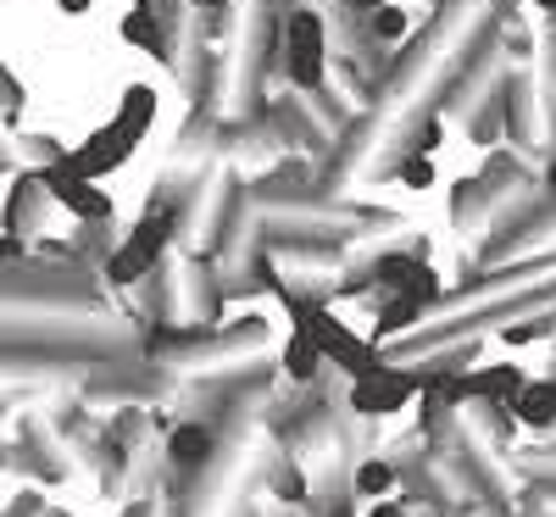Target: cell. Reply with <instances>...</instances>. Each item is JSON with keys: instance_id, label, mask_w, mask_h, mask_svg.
<instances>
[{"instance_id": "6da1fadb", "label": "cell", "mask_w": 556, "mask_h": 517, "mask_svg": "<svg viewBox=\"0 0 556 517\" xmlns=\"http://www.w3.org/2000/svg\"><path fill=\"white\" fill-rule=\"evenodd\" d=\"M273 62L290 78V89L317 96L323 78H329V28H323V12H306L301 0H290L273 28Z\"/></svg>"}, {"instance_id": "7a4b0ae2", "label": "cell", "mask_w": 556, "mask_h": 517, "mask_svg": "<svg viewBox=\"0 0 556 517\" xmlns=\"http://www.w3.org/2000/svg\"><path fill=\"white\" fill-rule=\"evenodd\" d=\"M290 317H295V328L317 345V356L323 362H334L340 373H351V379H362V373H374L384 356H379V345L374 340H362V335H351V328L323 306V301H290Z\"/></svg>"}, {"instance_id": "3957f363", "label": "cell", "mask_w": 556, "mask_h": 517, "mask_svg": "<svg viewBox=\"0 0 556 517\" xmlns=\"http://www.w3.org/2000/svg\"><path fill=\"white\" fill-rule=\"evenodd\" d=\"M417 390H424V367H390V362H379L374 373L351 379V412H362V417H395V412H406V401Z\"/></svg>"}, {"instance_id": "277c9868", "label": "cell", "mask_w": 556, "mask_h": 517, "mask_svg": "<svg viewBox=\"0 0 556 517\" xmlns=\"http://www.w3.org/2000/svg\"><path fill=\"white\" fill-rule=\"evenodd\" d=\"M167 234H173V212H146V223H139L128 240L106 256V278L112 285H134V278H146L156 267V256L167 251Z\"/></svg>"}, {"instance_id": "5b68a950", "label": "cell", "mask_w": 556, "mask_h": 517, "mask_svg": "<svg viewBox=\"0 0 556 517\" xmlns=\"http://www.w3.org/2000/svg\"><path fill=\"white\" fill-rule=\"evenodd\" d=\"M518 390H523V367H513V362L479 367V373H445V395H451V406H456V401H484V406L513 412Z\"/></svg>"}, {"instance_id": "8992f818", "label": "cell", "mask_w": 556, "mask_h": 517, "mask_svg": "<svg viewBox=\"0 0 556 517\" xmlns=\"http://www.w3.org/2000/svg\"><path fill=\"white\" fill-rule=\"evenodd\" d=\"M34 184H45V190H51V201H56V206H67V212H73V217H84V223H106V217H112V196H106V190H96V178L67 173L62 162L39 167V173H34Z\"/></svg>"}, {"instance_id": "52a82bcc", "label": "cell", "mask_w": 556, "mask_h": 517, "mask_svg": "<svg viewBox=\"0 0 556 517\" xmlns=\"http://www.w3.org/2000/svg\"><path fill=\"white\" fill-rule=\"evenodd\" d=\"M134 156V146H128V139L106 123V128H96V134H89L84 139V146L78 151H67V156H56L67 173H78V178H101V173H112V167H123Z\"/></svg>"}, {"instance_id": "ba28073f", "label": "cell", "mask_w": 556, "mask_h": 517, "mask_svg": "<svg viewBox=\"0 0 556 517\" xmlns=\"http://www.w3.org/2000/svg\"><path fill=\"white\" fill-rule=\"evenodd\" d=\"M123 39L139 45V51H151V56H162V62H178V39H173V34L162 28V17L146 12V7H134V12L123 17Z\"/></svg>"}, {"instance_id": "9c48e42d", "label": "cell", "mask_w": 556, "mask_h": 517, "mask_svg": "<svg viewBox=\"0 0 556 517\" xmlns=\"http://www.w3.org/2000/svg\"><path fill=\"white\" fill-rule=\"evenodd\" d=\"M151 123H156V89L151 84H134L128 96H123V106H117V117H112V128L128 139V146H139V139L151 134Z\"/></svg>"}, {"instance_id": "30bf717a", "label": "cell", "mask_w": 556, "mask_h": 517, "mask_svg": "<svg viewBox=\"0 0 556 517\" xmlns=\"http://www.w3.org/2000/svg\"><path fill=\"white\" fill-rule=\"evenodd\" d=\"M513 412L529 423V429H551L556 423V379H523Z\"/></svg>"}, {"instance_id": "8fae6325", "label": "cell", "mask_w": 556, "mask_h": 517, "mask_svg": "<svg viewBox=\"0 0 556 517\" xmlns=\"http://www.w3.org/2000/svg\"><path fill=\"white\" fill-rule=\"evenodd\" d=\"M212 429L206 423H184V429H173V440H167V456L178 462V467H201L206 456H212Z\"/></svg>"}, {"instance_id": "7c38bea8", "label": "cell", "mask_w": 556, "mask_h": 517, "mask_svg": "<svg viewBox=\"0 0 556 517\" xmlns=\"http://www.w3.org/2000/svg\"><path fill=\"white\" fill-rule=\"evenodd\" d=\"M317 367H323L317 345L301 335V328H290V345H285V373H290V384H312Z\"/></svg>"}, {"instance_id": "4fadbf2b", "label": "cell", "mask_w": 556, "mask_h": 517, "mask_svg": "<svg viewBox=\"0 0 556 517\" xmlns=\"http://www.w3.org/2000/svg\"><path fill=\"white\" fill-rule=\"evenodd\" d=\"M417 317H424V301H412V295H401V290H395V295L384 301V312H379V335H374V345H379V340H390V335H401V328H412Z\"/></svg>"}, {"instance_id": "5bb4252c", "label": "cell", "mask_w": 556, "mask_h": 517, "mask_svg": "<svg viewBox=\"0 0 556 517\" xmlns=\"http://www.w3.org/2000/svg\"><path fill=\"white\" fill-rule=\"evenodd\" d=\"M395 490V467L384 462V456H367L362 467H356V495L362 501H379V495H390Z\"/></svg>"}, {"instance_id": "9a60e30c", "label": "cell", "mask_w": 556, "mask_h": 517, "mask_svg": "<svg viewBox=\"0 0 556 517\" xmlns=\"http://www.w3.org/2000/svg\"><path fill=\"white\" fill-rule=\"evenodd\" d=\"M401 295H412V301H440V273L429 267V262H417L412 256V267H406V278H401Z\"/></svg>"}, {"instance_id": "2e32d148", "label": "cell", "mask_w": 556, "mask_h": 517, "mask_svg": "<svg viewBox=\"0 0 556 517\" xmlns=\"http://www.w3.org/2000/svg\"><path fill=\"white\" fill-rule=\"evenodd\" d=\"M362 17H367V34H374L379 45L401 39V34H406V23H412V17H406L401 7H374V12H362Z\"/></svg>"}, {"instance_id": "e0dca14e", "label": "cell", "mask_w": 556, "mask_h": 517, "mask_svg": "<svg viewBox=\"0 0 556 517\" xmlns=\"http://www.w3.org/2000/svg\"><path fill=\"white\" fill-rule=\"evenodd\" d=\"M401 184H406V190H429V184H434V162H429V151H412V156L401 162Z\"/></svg>"}, {"instance_id": "ac0fdd59", "label": "cell", "mask_w": 556, "mask_h": 517, "mask_svg": "<svg viewBox=\"0 0 556 517\" xmlns=\"http://www.w3.org/2000/svg\"><path fill=\"white\" fill-rule=\"evenodd\" d=\"M406 267H412V256H384V262H379V285H384V290H401Z\"/></svg>"}, {"instance_id": "d6986e66", "label": "cell", "mask_w": 556, "mask_h": 517, "mask_svg": "<svg viewBox=\"0 0 556 517\" xmlns=\"http://www.w3.org/2000/svg\"><path fill=\"white\" fill-rule=\"evenodd\" d=\"M367 517H406V512H401L395 501H384V495H379V501H374V512H367Z\"/></svg>"}, {"instance_id": "ffe728a7", "label": "cell", "mask_w": 556, "mask_h": 517, "mask_svg": "<svg viewBox=\"0 0 556 517\" xmlns=\"http://www.w3.org/2000/svg\"><path fill=\"white\" fill-rule=\"evenodd\" d=\"M278 490H285V495H301L306 484H301V474H295V467H290V474H285V479H278Z\"/></svg>"}, {"instance_id": "44dd1931", "label": "cell", "mask_w": 556, "mask_h": 517, "mask_svg": "<svg viewBox=\"0 0 556 517\" xmlns=\"http://www.w3.org/2000/svg\"><path fill=\"white\" fill-rule=\"evenodd\" d=\"M329 7H351V12H374V7H384V0H329Z\"/></svg>"}, {"instance_id": "7402d4cb", "label": "cell", "mask_w": 556, "mask_h": 517, "mask_svg": "<svg viewBox=\"0 0 556 517\" xmlns=\"http://www.w3.org/2000/svg\"><path fill=\"white\" fill-rule=\"evenodd\" d=\"M190 7H195V12H228L235 0H190Z\"/></svg>"}, {"instance_id": "603a6c76", "label": "cell", "mask_w": 556, "mask_h": 517, "mask_svg": "<svg viewBox=\"0 0 556 517\" xmlns=\"http://www.w3.org/2000/svg\"><path fill=\"white\" fill-rule=\"evenodd\" d=\"M56 7H62L67 17H78V12H89V0H56Z\"/></svg>"}, {"instance_id": "cb8c5ba5", "label": "cell", "mask_w": 556, "mask_h": 517, "mask_svg": "<svg viewBox=\"0 0 556 517\" xmlns=\"http://www.w3.org/2000/svg\"><path fill=\"white\" fill-rule=\"evenodd\" d=\"M534 7H540V12H556V0H534Z\"/></svg>"}, {"instance_id": "d4e9b609", "label": "cell", "mask_w": 556, "mask_h": 517, "mask_svg": "<svg viewBox=\"0 0 556 517\" xmlns=\"http://www.w3.org/2000/svg\"><path fill=\"white\" fill-rule=\"evenodd\" d=\"M545 184H551V190H556V162H551V173H545Z\"/></svg>"}, {"instance_id": "484cf974", "label": "cell", "mask_w": 556, "mask_h": 517, "mask_svg": "<svg viewBox=\"0 0 556 517\" xmlns=\"http://www.w3.org/2000/svg\"><path fill=\"white\" fill-rule=\"evenodd\" d=\"M0 467H7V456H0Z\"/></svg>"}]
</instances>
